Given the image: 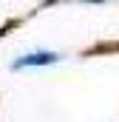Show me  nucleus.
Listing matches in <instances>:
<instances>
[{
    "instance_id": "f257e3e1",
    "label": "nucleus",
    "mask_w": 119,
    "mask_h": 122,
    "mask_svg": "<svg viewBox=\"0 0 119 122\" xmlns=\"http://www.w3.org/2000/svg\"><path fill=\"white\" fill-rule=\"evenodd\" d=\"M57 60V54H51V51H37V54H29V57H23V60L14 62V68H26V65H48V62Z\"/></svg>"
}]
</instances>
